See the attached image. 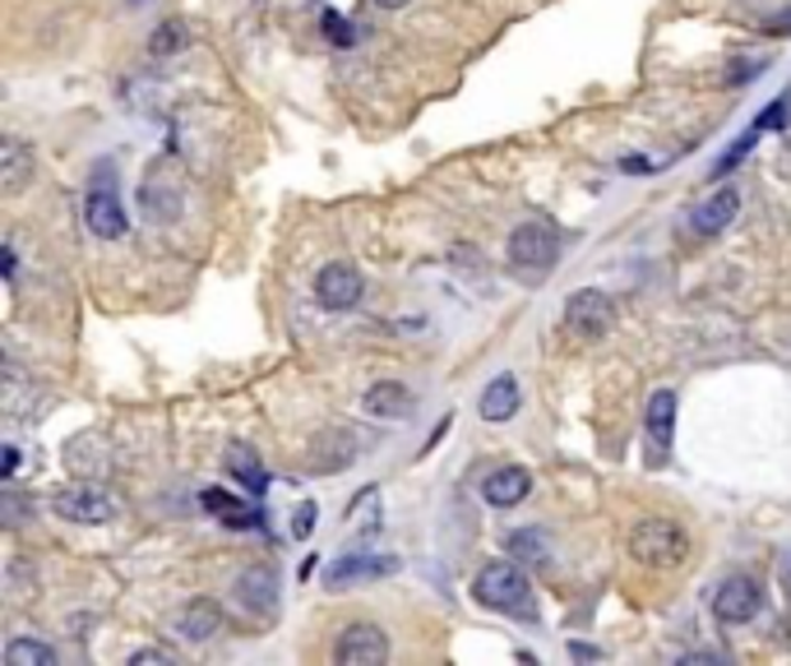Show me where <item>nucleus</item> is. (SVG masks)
I'll return each instance as SVG.
<instances>
[{
    "mask_svg": "<svg viewBox=\"0 0 791 666\" xmlns=\"http://www.w3.org/2000/svg\"><path fill=\"white\" fill-rule=\"evenodd\" d=\"M472 598L500 611V615H523V621H537V602H533V583H527V574L519 565L510 560H495L487 565L482 574L472 579Z\"/></svg>",
    "mask_w": 791,
    "mask_h": 666,
    "instance_id": "nucleus-1",
    "label": "nucleus"
},
{
    "mask_svg": "<svg viewBox=\"0 0 791 666\" xmlns=\"http://www.w3.org/2000/svg\"><path fill=\"white\" fill-rule=\"evenodd\" d=\"M630 556L653 569H676L690 556V537L676 518H639L630 533Z\"/></svg>",
    "mask_w": 791,
    "mask_h": 666,
    "instance_id": "nucleus-2",
    "label": "nucleus"
},
{
    "mask_svg": "<svg viewBox=\"0 0 791 666\" xmlns=\"http://www.w3.org/2000/svg\"><path fill=\"white\" fill-rule=\"evenodd\" d=\"M565 329L574 333V339H584V343L607 339V333L616 329V305H611V297L597 292V288L574 292V297L565 301Z\"/></svg>",
    "mask_w": 791,
    "mask_h": 666,
    "instance_id": "nucleus-3",
    "label": "nucleus"
},
{
    "mask_svg": "<svg viewBox=\"0 0 791 666\" xmlns=\"http://www.w3.org/2000/svg\"><path fill=\"white\" fill-rule=\"evenodd\" d=\"M389 574H398V556L348 551V556H333V565L324 569V583L329 588H356V583H375V579H389Z\"/></svg>",
    "mask_w": 791,
    "mask_h": 666,
    "instance_id": "nucleus-4",
    "label": "nucleus"
},
{
    "mask_svg": "<svg viewBox=\"0 0 791 666\" xmlns=\"http://www.w3.org/2000/svg\"><path fill=\"white\" fill-rule=\"evenodd\" d=\"M759 606H763V588L750 574H731V579H723V588L713 592V615L723 625H750L759 615Z\"/></svg>",
    "mask_w": 791,
    "mask_h": 666,
    "instance_id": "nucleus-5",
    "label": "nucleus"
},
{
    "mask_svg": "<svg viewBox=\"0 0 791 666\" xmlns=\"http://www.w3.org/2000/svg\"><path fill=\"white\" fill-rule=\"evenodd\" d=\"M556 250H560V236L551 232L546 223H523V227H514V236H510V265H514V269H527V273L551 269Z\"/></svg>",
    "mask_w": 791,
    "mask_h": 666,
    "instance_id": "nucleus-6",
    "label": "nucleus"
},
{
    "mask_svg": "<svg viewBox=\"0 0 791 666\" xmlns=\"http://www.w3.org/2000/svg\"><path fill=\"white\" fill-rule=\"evenodd\" d=\"M333 657H339L343 666H385L389 662V638H385V630H380V625L356 621V625L343 630Z\"/></svg>",
    "mask_w": 791,
    "mask_h": 666,
    "instance_id": "nucleus-7",
    "label": "nucleus"
},
{
    "mask_svg": "<svg viewBox=\"0 0 791 666\" xmlns=\"http://www.w3.org/2000/svg\"><path fill=\"white\" fill-rule=\"evenodd\" d=\"M362 297H366V282L352 265H324L316 273V301L324 311H352Z\"/></svg>",
    "mask_w": 791,
    "mask_h": 666,
    "instance_id": "nucleus-8",
    "label": "nucleus"
},
{
    "mask_svg": "<svg viewBox=\"0 0 791 666\" xmlns=\"http://www.w3.org/2000/svg\"><path fill=\"white\" fill-rule=\"evenodd\" d=\"M84 223L93 236H103V241H116V236H126V208L116 200V185H93L88 200H84Z\"/></svg>",
    "mask_w": 791,
    "mask_h": 666,
    "instance_id": "nucleus-9",
    "label": "nucleus"
},
{
    "mask_svg": "<svg viewBox=\"0 0 791 666\" xmlns=\"http://www.w3.org/2000/svg\"><path fill=\"white\" fill-rule=\"evenodd\" d=\"M52 509H56V518H65V523H107V518L116 514L111 495H103L98 486H70V491H61V495L52 500Z\"/></svg>",
    "mask_w": 791,
    "mask_h": 666,
    "instance_id": "nucleus-10",
    "label": "nucleus"
},
{
    "mask_svg": "<svg viewBox=\"0 0 791 666\" xmlns=\"http://www.w3.org/2000/svg\"><path fill=\"white\" fill-rule=\"evenodd\" d=\"M236 598L255 615H274L278 611V569L274 565H250L236 579Z\"/></svg>",
    "mask_w": 791,
    "mask_h": 666,
    "instance_id": "nucleus-11",
    "label": "nucleus"
},
{
    "mask_svg": "<svg viewBox=\"0 0 791 666\" xmlns=\"http://www.w3.org/2000/svg\"><path fill=\"white\" fill-rule=\"evenodd\" d=\"M482 495H487V505H495V509H514L519 500L533 495V472L519 468V463L495 468L491 477L482 482Z\"/></svg>",
    "mask_w": 791,
    "mask_h": 666,
    "instance_id": "nucleus-12",
    "label": "nucleus"
},
{
    "mask_svg": "<svg viewBox=\"0 0 791 666\" xmlns=\"http://www.w3.org/2000/svg\"><path fill=\"white\" fill-rule=\"evenodd\" d=\"M736 213H740V190H736V185H723L717 195H708L699 208H694V232H699V236L727 232V227L736 223Z\"/></svg>",
    "mask_w": 791,
    "mask_h": 666,
    "instance_id": "nucleus-13",
    "label": "nucleus"
},
{
    "mask_svg": "<svg viewBox=\"0 0 791 666\" xmlns=\"http://www.w3.org/2000/svg\"><path fill=\"white\" fill-rule=\"evenodd\" d=\"M200 505L218 518V523H227V528H236V533H250V528H259V514H255V505H246V500H236L232 491H223V486H209L204 495H200Z\"/></svg>",
    "mask_w": 791,
    "mask_h": 666,
    "instance_id": "nucleus-14",
    "label": "nucleus"
},
{
    "mask_svg": "<svg viewBox=\"0 0 791 666\" xmlns=\"http://www.w3.org/2000/svg\"><path fill=\"white\" fill-rule=\"evenodd\" d=\"M362 408L375 421H398V417H407V408H413V394H407L403 385H394V379H380V385L366 389Z\"/></svg>",
    "mask_w": 791,
    "mask_h": 666,
    "instance_id": "nucleus-15",
    "label": "nucleus"
},
{
    "mask_svg": "<svg viewBox=\"0 0 791 666\" xmlns=\"http://www.w3.org/2000/svg\"><path fill=\"white\" fill-rule=\"evenodd\" d=\"M519 402H523L519 379H514V375H495L491 385L482 389V402H477V412H482L487 421H510V417L519 412Z\"/></svg>",
    "mask_w": 791,
    "mask_h": 666,
    "instance_id": "nucleus-16",
    "label": "nucleus"
},
{
    "mask_svg": "<svg viewBox=\"0 0 791 666\" xmlns=\"http://www.w3.org/2000/svg\"><path fill=\"white\" fill-rule=\"evenodd\" d=\"M223 463H227V472H232V482H242L250 495H264V491H269V482H274L269 468L259 463V454H255L250 444H232Z\"/></svg>",
    "mask_w": 791,
    "mask_h": 666,
    "instance_id": "nucleus-17",
    "label": "nucleus"
},
{
    "mask_svg": "<svg viewBox=\"0 0 791 666\" xmlns=\"http://www.w3.org/2000/svg\"><path fill=\"white\" fill-rule=\"evenodd\" d=\"M218 630H223V611L213 606V602H190L177 615V634L185 638V644H209Z\"/></svg>",
    "mask_w": 791,
    "mask_h": 666,
    "instance_id": "nucleus-18",
    "label": "nucleus"
},
{
    "mask_svg": "<svg viewBox=\"0 0 791 666\" xmlns=\"http://www.w3.org/2000/svg\"><path fill=\"white\" fill-rule=\"evenodd\" d=\"M649 440L658 449H671V440H676V394L671 389H658L649 398Z\"/></svg>",
    "mask_w": 791,
    "mask_h": 666,
    "instance_id": "nucleus-19",
    "label": "nucleus"
},
{
    "mask_svg": "<svg viewBox=\"0 0 791 666\" xmlns=\"http://www.w3.org/2000/svg\"><path fill=\"white\" fill-rule=\"evenodd\" d=\"M29 176H33V158H29V149H23L19 139H6V149H0V181H6L10 195H19V190L29 185Z\"/></svg>",
    "mask_w": 791,
    "mask_h": 666,
    "instance_id": "nucleus-20",
    "label": "nucleus"
},
{
    "mask_svg": "<svg viewBox=\"0 0 791 666\" xmlns=\"http://www.w3.org/2000/svg\"><path fill=\"white\" fill-rule=\"evenodd\" d=\"M6 666H56V648L42 638H10Z\"/></svg>",
    "mask_w": 791,
    "mask_h": 666,
    "instance_id": "nucleus-21",
    "label": "nucleus"
},
{
    "mask_svg": "<svg viewBox=\"0 0 791 666\" xmlns=\"http://www.w3.org/2000/svg\"><path fill=\"white\" fill-rule=\"evenodd\" d=\"M505 546H510V556H519V560H546L551 556V537L542 528H519V533L505 537Z\"/></svg>",
    "mask_w": 791,
    "mask_h": 666,
    "instance_id": "nucleus-22",
    "label": "nucleus"
},
{
    "mask_svg": "<svg viewBox=\"0 0 791 666\" xmlns=\"http://www.w3.org/2000/svg\"><path fill=\"white\" fill-rule=\"evenodd\" d=\"M185 46V23L181 19H162L158 29H153V42H149V52L153 56H172Z\"/></svg>",
    "mask_w": 791,
    "mask_h": 666,
    "instance_id": "nucleus-23",
    "label": "nucleus"
},
{
    "mask_svg": "<svg viewBox=\"0 0 791 666\" xmlns=\"http://www.w3.org/2000/svg\"><path fill=\"white\" fill-rule=\"evenodd\" d=\"M320 29H324V37H329L333 46H352V42H356V29H352V23H348L339 10H324Z\"/></svg>",
    "mask_w": 791,
    "mask_h": 666,
    "instance_id": "nucleus-24",
    "label": "nucleus"
},
{
    "mask_svg": "<svg viewBox=\"0 0 791 666\" xmlns=\"http://www.w3.org/2000/svg\"><path fill=\"white\" fill-rule=\"evenodd\" d=\"M755 139H759V130H750V135H746V139H736V144H731V153H727V158H723V162H717V176H723V172H731V166H736V162H740V158H746V153H750V149H755Z\"/></svg>",
    "mask_w": 791,
    "mask_h": 666,
    "instance_id": "nucleus-25",
    "label": "nucleus"
},
{
    "mask_svg": "<svg viewBox=\"0 0 791 666\" xmlns=\"http://www.w3.org/2000/svg\"><path fill=\"white\" fill-rule=\"evenodd\" d=\"M787 107H791V98L769 103V107H763V116L755 121V130H773V126H782V121H787Z\"/></svg>",
    "mask_w": 791,
    "mask_h": 666,
    "instance_id": "nucleus-26",
    "label": "nucleus"
},
{
    "mask_svg": "<svg viewBox=\"0 0 791 666\" xmlns=\"http://www.w3.org/2000/svg\"><path fill=\"white\" fill-rule=\"evenodd\" d=\"M310 533H316V505H310V500H306V505H301V514L292 518V537H310Z\"/></svg>",
    "mask_w": 791,
    "mask_h": 666,
    "instance_id": "nucleus-27",
    "label": "nucleus"
},
{
    "mask_svg": "<svg viewBox=\"0 0 791 666\" xmlns=\"http://www.w3.org/2000/svg\"><path fill=\"white\" fill-rule=\"evenodd\" d=\"M755 69H763V61H740V65H731V75H727V84H750V79H759Z\"/></svg>",
    "mask_w": 791,
    "mask_h": 666,
    "instance_id": "nucleus-28",
    "label": "nucleus"
},
{
    "mask_svg": "<svg viewBox=\"0 0 791 666\" xmlns=\"http://www.w3.org/2000/svg\"><path fill=\"white\" fill-rule=\"evenodd\" d=\"M162 662H167V653H158V648H143L130 657V666H162Z\"/></svg>",
    "mask_w": 791,
    "mask_h": 666,
    "instance_id": "nucleus-29",
    "label": "nucleus"
},
{
    "mask_svg": "<svg viewBox=\"0 0 791 666\" xmlns=\"http://www.w3.org/2000/svg\"><path fill=\"white\" fill-rule=\"evenodd\" d=\"M0 269H6V278H14V246L0 250Z\"/></svg>",
    "mask_w": 791,
    "mask_h": 666,
    "instance_id": "nucleus-30",
    "label": "nucleus"
},
{
    "mask_svg": "<svg viewBox=\"0 0 791 666\" xmlns=\"http://www.w3.org/2000/svg\"><path fill=\"white\" fill-rule=\"evenodd\" d=\"M14 468H19V449H14V444H10V449H6V482H10V477H14Z\"/></svg>",
    "mask_w": 791,
    "mask_h": 666,
    "instance_id": "nucleus-31",
    "label": "nucleus"
},
{
    "mask_svg": "<svg viewBox=\"0 0 791 666\" xmlns=\"http://www.w3.org/2000/svg\"><path fill=\"white\" fill-rule=\"evenodd\" d=\"M375 6H385V10H403L407 0H375Z\"/></svg>",
    "mask_w": 791,
    "mask_h": 666,
    "instance_id": "nucleus-32",
    "label": "nucleus"
}]
</instances>
